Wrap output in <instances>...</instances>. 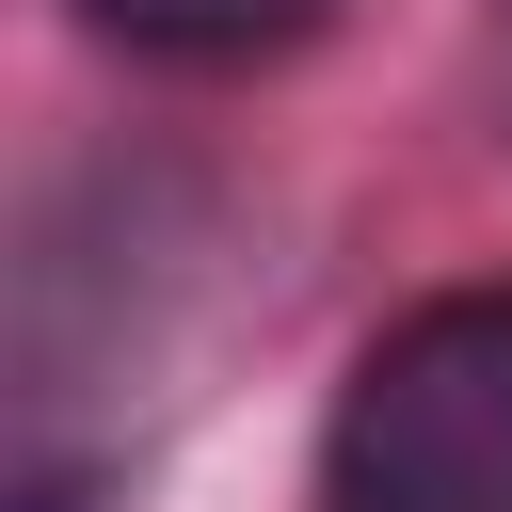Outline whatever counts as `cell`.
Segmentation results:
<instances>
[{"instance_id":"cell-1","label":"cell","mask_w":512,"mask_h":512,"mask_svg":"<svg viewBox=\"0 0 512 512\" xmlns=\"http://www.w3.org/2000/svg\"><path fill=\"white\" fill-rule=\"evenodd\" d=\"M320 512H512V288H432L352 352Z\"/></svg>"},{"instance_id":"cell-2","label":"cell","mask_w":512,"mask_h":512,"mask_svg":"<svg viewBox=\"0 0 512 512\" xmlns=\"http://www.w3.org/2000/svg\"><path fill=\"white\" fill-rule=\"evenodd\" d=\"M80 16L128 32V48H160V64H240V48L320 32V0H80Z\"/></svg>"}]
</instances>
